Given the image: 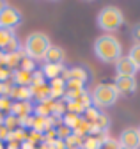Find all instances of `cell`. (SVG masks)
I'll return each mask as SVG.
<instances>
[{
	"label": "cell",
	"instance_id": "1",
	"mask_svg": "<svg viewBox=\"0 0 140 149\" xmlns=\"http://www.w3.org/2000/svg\"><path fill=\"white\" fill-rule=\"evenodd\" d=\"M94 53L101 62L115 64L122 57V45L112 34H101L94 41Z\"/></svg>",
	"mask_w": 140,
	"mask_h": 149
},
{
	"label": "cell",
	"instance_id": "2",
	"mask_svg": "<svg viewBox=\"0 0 140 149\" xmlns=\"http://www.w3.org/2000/svg\"><path fill=\"white\" fill-rule=\"evenodd\" d=\"M50 46H51L50 37L44 32H32L27 36L23 50H25V55L30 57L32 61H43Z\"/></svg>",
	"mask_w": 140,
	"mask_h": 149
},
{
	"label": "cell",
	"instance_id": "3",
	"mask_svg": "<svg viewBox=\"0 0 140 149\" xmlns=\"http://www.w3.org/2000/svg\"><path fill=\"white\" fill-rule=\"evenodd\" d=\"M96 23L101 30H105L107 34L117 30L122 23H124V14L122 11L115 6H105L99 13H98V18H96Z\"/></svg>",
	"mask_w": 140,
	"mask_h": 149
},
{
	"label": "cell",
	"instance_id": "4",
	"mask_svg": "<svg viewBox=\"0 0 140 149\" xmlns=\"http://www.w3.org/2000/svg\"><path fill=\"white\" fill-rule=\"evenodd\" d=\"M91 100H92V107L107 108V107L115 105V101L119 100V92L114 84H99L96 85L94 92L91 94Z\"/></svg>",
	"mask_w": 140,
	"mask_h": 149
},
{
	"label": "cell",
	"instance_id": "5",
	"mask_svg": "<svg viewBox=\"0 0 140 149\" xmlns=\"http://www.w3.org/2000/svg\"><path fill=\"white\" fill-rule=\"evenodd\" d=\"M21 23V13L12 7V6H6L0 13V29H7V30H14V27H18Z\"/></svg>",
	"mask_w": 140,
	"mask_h": 149
},
{
	"label": "cell",
	"instance_id": "6",
	"mask_svg": "<svg viewBox=\"0 0 140 149\" xmlns=\"http://www.w3.org/2000/svg\"><path fill=\"white\" fill-rule=\"evenodd\" d=\"M121 147H130V149H140V135L138 128H124L117 139Z\"/></svg>",
	"mask_w": 140,
	"mask_h": 149
},
{
	"label": "cell",
	"instance_id": "7",
	"mask_svg": "<svg viewBox=\"0 0 140 149\" xmlns=\"http://www.w3.org/2000/svg\"><path fill=\"white\" fill-rule=\"evenodd\" d=\"M62 78L67 82V80H78L82 84H87L89 80V71L82 66H73V68H66L62 71Z\"/></svg>",
	"mask_w": 140,
	"mask_h": 149
},
{
	"label": "cell",
	"instance_id": "8",
	"mask_svg": "<svg viewBox=\"0 0 140 149\" xmlns=\"http://www.w3.org/2000/svg\"><path fill=\"white\" fill-rule=\"evenodd\" d=\"M114 85L119 94H133L137 91V80L131 77H115Z\"/></svg>",
	"mask_w": 140,
	"mask_h": 149
},
{
	"label": "cell",
	"instance_id": "9",
	"mask_svg": "<svg viewBox=\"0 0 140 149\" xmlns=\"http://www.w3.org/2000/svg\"><path fill=\"white\" fill-rule=\"evenodd\" d=\"M137 71L138 69L133 66V62L128 57H121L115 62V77H131V78H135Z\"/></svg>",
	"mask_w": 140,
	"mask_h": 149
},
{
	"label": "cell",
	"instance_id": "10",
	"mask_svg": "<svg viewBox=\"0 0 140 149\" xmlns=\"http://www.w3.org/2000/svg\"><path fill=\"white\" fill-rule=\"evenodd\" d=\"M9 114H12L16 117L32 116L34 114V105H32V101H12V107H11Z\"/></svg>",
	"mask_w": 140,
	"mask_h": 149
},
{
	"label": "cell",
	"instance_id": "11",
	"mask_svg": "<svg viewBox=\"0 0 140 149\" xmlns=\"http://www.w3.org/2000/svg\"><path fill=\"white\" fill-rule=\"evenodd\" d=\"M30 94H32V100H36L37 103H46V101L51 100L50 85H48V84H43V85H30Z\"/></svg>",
	"mask_w": 140,
	"mask_h": 149
},
{
	"label": "cell",
	"instance_id": "12",
	"mask_svg": "<svg viewBox=\"0 0 140 149\" xmlns=\"http://www.w3.org/2000/svg\"><path fill=\"white\" fill-rule=\"evenodd\" d=\"M64 57H66L64 50L60 46H57V45H51L48 48V52L44 53V59L43 61H46L48 64H62L64 62Z\"/></svg>",
	"mask_w": 140,
	"mask_h": 149
},
{
	"label": "cell",
	"instance_id": "13",
	"mask_svg": "<svg viewBox=\"0 0 140 149\" xmlns=\"http://www.w3.org/2000/svg\"><path fill=\"white\" fill-rule=\"evenodd\" d=\"M11 82L18 87H30V82H32V73H27L23 69H14L12 74H11Z\"/></svg>",
	"mask_w": 140,
	"mask_h": 149
},
{
	"label": "cell",
	"instance_id": "14",
	"mask_svg": "<svg viewBox=\"0 0 140 149\" xmlns=\"http://www.w3.org/2000/svg\"><path fill=\"white\" fill-rule=\"evenodd\" d=\"M50 94H51V100H62L64 92H66V80L62 77L59 78H53L50 80Z\"/></svg>",
	"mask_w": 140,
	"mask_h": 149
},
{
	"label": "cell",
	"instance_id": "15",
	"mask_svg": "<svg viewBox=\"0 0 140 149\" xmlns=\"http://www.w3.org/2000/svg\"><path fill=\"white\" fill-rule=\"evenodd\" d=\"M64 69H66L64 64H48V62L41 68V71H43V74H44L46 80H53V78L62 77V71Z\"/></svg>",
	"mask_w": 140,
	"mask_h": 149
},
{
	"label": "cell",
	"instance_id": "16",
	"mask_svg": "<svg viewBox=\"0 0 140 149\" xmlns=\"http://www.w3.org/2000/svg\"><path fill=\"white\" fill-rule=\"evenodd\" d=\"M23 57H25V50H23V48L18 50V52H14V53H6V68H7L9 71L18 69Z\"/></svg>",
	"mask_w": 140,
	"mask_h": 149
},
{
	"label": "cell",
	"instance_id": "17",
	"mask_svg": "<svg viewBox=\"0 0 140 149\" xmlns=\"http://www.w3.org/2000/svg\"><path fill=\"white\" fill-rule=\"evenodd\" d=\"M9 98L14 100V101H30V100H32L30 87H18V85H12Z\"/></svg>",
	"mask_w": 140,
	"mask_h": 149
},
{
	"label": "cell",
	"instance_id": "18",
	"mask_svg": "<svg viewBox=\"0 0 140 149\" xmlns=\"http://www.w3.org/2000/svg\"><path fill=\"white\" fill-rule=\"evenodd\" d=\"M53 101L55 100H50L46 103H37L34 107V116L37 117H50L51 116V107H53Z\"/></svg>",
	"mask_w": 140,
	"mask_h": 149
},
{
	"label": "cell",
	"instance_id": "19",
	"mask_svg": "<svg viewBox=\"0 0 140 149\" xmlns=\"http://www.w3.org/2000/svg\"><path fill=\"white\" fill-rule=\"evenodd\" d=\"M82 149H99L101 147V142L98 137H92V135H85L83 140H82Z\"/></svg>",
	"mask_w": 140,
	"mask_h": 149
},
{
	"label": "cell",
	"instance_id": "20",
	"mask_svg": "<svg viewBox=\"0 0 140 149\" xmlns=\"http://www.w3.org/2000/svg\"><path fill=\"white\" fill-rule=\"evenodd\" d=\"M128 59L133 62V66H135L137 69H140V43H135V45L130 48Z\"/></svg>",
	"mask_w": 140,
	"mask_h": 149
},
{
	"label": "cell",
	"instance_id": "21",
	"mask_svg": "<svg viewBox=\"0 0 140 149\" xmlns=\"http://www.w3.org/2000/svg\"><path fill=\"white\" fill-rule=\"evenodd\" d=\"M101 116V112H99V108H96V107H89V108H85V112H83V119L85 121H89L91 124H94L96 121H98V117Z\"/></svg>",
	"mask_w": 140,
	"mask_h": 149
},
{
	"label": "cell",
	"instance_id": "22",
	"mask_svg": "<svg viewBox=\"0 0 140 149\" xmlns=\"http://www.w3.org/2000/svg\"><path fill=\"white\" fill-rule=\"evenodd\" d=\"M66 112H67L66 103L62 100H55L53 101V107H51V116H53V117H64Z\"/></svg>",
	"mask_w": 140,
	"mask_h": 149
},
{
	"label": "cell",
	"instance_id": "23",
	"mask_svg": "<svg viewBox=\"0 0 140 149\" xmlns=\"http://www.w3.org/2000/svg\"><path fill=\"white\" fill-rule=\"evenodd\" d=\"M66 108L69 114H75V116H83V112H85V107L80 101H67Z\"/></svg>",
	"mask_w": 140,
	"mask_h": 149
},
{
	"label": "cell",
	"instance_id": "24",
	"mask_svg": "<svg viewBox=\"0 0 140 149\" xmlns=\"http://www.w3.org/2000/svg\"><path fill=\"white\" fill-rule=\"evenodd\" d=\"M82 140H83V137H78V135H75V133H71V135L64 140L66 149H76V147H80V146H82Z\"/></svg>",
	"mask_w": 140,
	"mask_h": 149
},
{
	"label": "cell",
	"instance_id": "25",
	"mask_svg": "<svg viewBox=\"0 0 140 149\" xmlns=\"http://www.w3.org/2000/svg\"><path fill=\"white\" fill-rule=\"evenodd\" d=\"M14 37V30H7V29H0V50H4L7 46V43Z\"/></svg>",
	"mask_w": 140,
	"mask_h": 149
},
{
	"label": "cell",
	"instance_id": "26",
	"mask_svg": "<svg viewBox=\"0 0 140 149\" xmlns=\"http://www.w3.org/2000/svg\"><path fill=\"white\" fill-rule=\"evenodd\" d=\"M4 126L9 130V132H14V130H18L20 124H18V117L12 116V114H6L4 117Z\"/></svg>",
	"mask_w": 140,
	"mask_h": 149
},
{
	"label": "cell",
	"instance_id": "27",
	"mask_svg": "<svg viewBox=\"0 0 140 149\" xmlns=\"http://www.w3.org/2000/svg\"><path fill=\"white\" fill-rule=\"evenodd\" d=\"M80 117H82V116H75V114H69V112H66L64 117H62V124L73 130V128L76 126V123L80 121Z\"/></svg>",
	"mask_w": 140,
	"mask_h": 149
},
{
	"label": "cell",
	"instance_id": "28",
	"mask_svg": "<svg viewBox=\"0 0 140 149\" xmlns=\"http://www.w3.org/2000/svg\"><path fill=\"white\" fill-rule=\"evenodd\" d=\"M94 126H98L101 132H108V128H110V117L101 112V116L98 117V121L94 123Z\"/></svg>",
	"mask_w": 140,
	"mask_h": 149
},
{
	"label": "cell",
	"instance_id": "29",
	"mask_svg": "<svg viewBox=\"0 0 140 149\" xmlns=\"http://www.w3.org/2000/svg\"><path fill=\"white\" fill-rule=\"evenodd\" d=\"M20 69H23V71H27V73H34L36 71V61H32L30 57H25L21 59V62H20Z\"/></svg>",
	"mask_w": 140,
	"mask_h": 149
},
{
	"label": "cell",
	"instance_id": "30",
	"mask_svg": "<svg viewBox=\"0 0 140 149\" xmlns=\"http://www.w3.org/2000/svg\"><path fill=\"white\" fill-rule=\"evenodd\" d=\"M55 132H57V139H59V140H66L69 135L73 133V130L67 128V126H64V124H60V126L55 128Z\"/></svg>",
	"mask_w": 140,
	"mask_h": 149
},
{
	"label": "cell",
	"instance_id": "31",
	"mask_svg": "<svg viewBox=\"0 0 140 149\" xmlns=\"http://www.w3.org/2000/svg\"><path fill=\"white\" fill-rule=\"evenodd\" d=\"M12 85H14V84H12L11 80H7V82H0V98H9Z\"/></svg>",
	"mask_w": 140,
	"mask_h": 149
},
{
	"label": "cell",
	"instance_id": "32",
	"mask_svg": "<svg viewBox=\"0 0 140 149\" xmlns=\"http://www.w3.org/2000/svg\"><path fill=\"white\" fill-rule=\"evenodd\" d=\"M43 84H46V78H44V74H43V71H34L32 73V82H30V85H43Z\"/></svg>",
	"mask_w": 140,
	"mask_h": 149
},
{
	"label": "cell",
	"instance_id": "33",
	"mask_svg": "<svg viewBox=\"0 0 140 149\" xmlns=\"http://www.w3.org/2000/svg\"><path fill=\"white\" fill-rule=\"evenodd\" d=\"M27 140H28L30 144H34V146H37V142H39V144H43V142H44V140H43V133L34 132V130H30V133H28Z\"/></svg>",
	"mask_w": 140,
	"mask_h": 149
},
{
	"label": "cell",
	"instance_id": "34",
	"mask_svg": "<svg viewBox=\"0 0 140 149\" xmlns=\"http://www.w3.org/2000/svg\"><path fill=\"white\" fill-rule=\"evenodd\" d=\"M18 50H21V46H20V41L16 39V37H12V39L7 43V46L4 48L6 53H14V52H18Z\"/></svg>",
	"mask_w": 140,
	"mask_h": 149
},
{
	"label": "cell",
	"instance_id": "35",
	"mask_svg": "<svg viewBox=\"0 0 140 149\" xmlns=\"http://www.w3.org/2000/svg\"><path fill=\"white\" fill-rule=\"evenodd\" d=\"M12 107V100L11 98H0V112L2 114H9Z\"/></svg>",
	"mask_w": 140,
	"mask_h": 149
},
{
	"label": "cell",
	"instance_id": "36",
	"mask_svg": "<svg viewBox=\"0 0 140 149\" xmlns=\"http://www.w3.org/2000/svg\"><path fill=\"white\" fill-rule=\"evenodd\" d=\"M99 149H121V146H119V142H117V139H107L103 144H101V147Z\"/></svg>",
	"mask_w": 140,
	"mask_h": 149
},
{
	"label": "cell",
	"instance_id": "37",
	"mask_svg": "<svg viewBox=\"0 0 140 149\" xmlns=\"http://www.w3.org/2000/svg\"><path fill=\"white\" fill-rule=\"evenodd\" d=\"M85 84L78 82V80H67L66 82V91H78V89H85Z\"/></svg>",
	"mask_w": 140,
	"mask_h": 149
},
{
	"label": "cell",
	"instance_id": "38",
	"mask_svg": "<svg viewBox=\"0 0 140 149\" xmlns=\"http://www.w3.org/2000/svg\"><path fill=\"white\" fill-rule=\"evenodd\" d=\"M11 74H12V71H9L6 66H0V82H7V80H11Z\"/></svg>",
	"mask_w": 140,
	"mask_h": 149
},
{
	"label": "cell",
	"instance_id": "39",
	"mask_svg": "<svg viewBox=\"0 0 140 149\" xmlns=\"http://www.w3.org/2000/svg\"><path fill=\"white\" fill-rule=\"evenodd\" d=\"M9 133H11V132H9L6 126H0V142H7Z\"/></svg>",
	"mask_w": 140,
	"mask_h": 149
},
{
	"label": "cell",
	"instance_id": "40",
	"mask_svg": "<svg viewBox=\"0 0 140 149\" xmlns=\"http://www.w3.org/2000/svg\"><path fill=\"white\" fill-rule=\"evenodd\" d=\"M131 36H133V39H135L137 43H140V23H137V25L133 27V30H131Z\"/></svg>",
	"mask_w": 140,
	"mask_h": 149
},
{
	"label": "cell",
	"instance_id": "41",
	"mask_svg": "<svg viewBox=\"0 0 140 149\" xmlns=\"http://www.w3.org/2000/svg\"><path fill=\"white\" fill-rule=\"evenodd\" d=\"M6 149H20V144H16V142H7Z\"/></svg>",
	"mask_w": 140,
	"mask_h": 149
},
{
	"label": "cell",
	"instance_id": "42",
	"mask_svg": "<svg viewBox=\"0 0 140 149\" xmlns=\"http://www.w3.org/2000/svg\"><path fill=\"white\" fill-rule=\"evenodd\" d=\"M0 66H6V52L0 50Z\"/></svg>",
	"mask_w": 140,
	"mask_h": 149
},
{
	"label": "cell",
	"instance_id": "43",
	"mask_svg": "<svg viewBox=\"0 0 140 149\" xmlns=\"http://www.w3.org/2000/svg\"><path fill=\"white\" fill-rule=\"evenodd\" d=\"M37 149H51V147H50L48 144H44V142H43V144H39V146H37Z\"/></svg>",
	"mask_w": 140,
	"mask_h": 149
},
{
	"label": "cell",
	"instance_id": "44",
	"mask_svg": "<svg viewBox=\"0 0 140 149\" xmlns=\"http://www.w3.org/2000/svg\"><path fill=\"white\" fill-rule=\"evenodd\" d=\"M4 117H6V114H2V112H0V126H4Z\"/></svg>",
	"mask_w": 140,
	"mask_h": 149
},
{
	"label": "cell",
	"instance_id": "45",
	"mask_svg": "<svg viewBox=\"0 0 140 149\" xmlns=\"http://www.w3.org/2000/svg\"><path fill=\"white\" fill-rule=\"evenodd\" d=\"M6 6H7V4H6V2H4V0H0V13H2V9H4V7H6Z\"/></svg>",
	"mask_w": 140,
	"mask_h": 149
},
{
	"label": "cell",
	"instance_id": "46",
	"mask_svg": "<svg viewBox=\"0 0 140 149\" xmlns=\"http://www.w3.org/2000/svg\"><path fill=\"white\" fill-rule=\"evenodd\" d=\"M0 149H6V144L4 142H0Z\"/></svg>",
	"mask_w": 140,
	"mask_h": 149
},
{
	"label": "cell",
	"instance_id": "47",
	"mask_svg": "<svg viewBox=\"0 0 140 149\" xmlns=\"http://www.w3.org/2000/svg\"><path fill=\"white\" fill-rule=\"evenodd\" d=\"M121 149H130V147H121Z\"/></svg>",
	"mask_w": 140,
	"mask_h": 149
},
{
	"label": "cell",
	"instance_id": "48",
	"mask_svg": "<svg viewBox=\"0 0 140 149\" xmlns=\"http://www.w3.org/2000/svg\"><path fill=\"white\" fill-rule=\"evenodd\" d=\"M138 135H140V128H138Z\"/></svg>",
	"mask_w": 140,
	"mask_h": 149
},
{
	"label": "cell",
	"instance_id": "49",
	"mask_svg": "<svg viewBox=\"0 0 140 149\" xmlns=\"http://www.w3.org/2000/svg\"><path fill=\"white\" fill-rule=\"evenodd\" d=\"M76 149H82V147H76Z\"/></svg>",
	"mask_w": 140,
	"mask_h": 149
}]
</instances>
